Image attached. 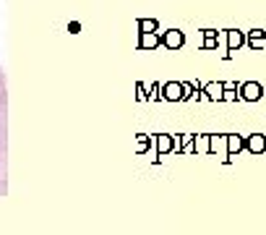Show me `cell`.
I'll return each mask as SVG.
<instances>
[{
    "mask_svg": "<svg viewBox=\"0 0 266 235\" xmlns=\"http://www.w3.org/2000/svg\"><path fill=\"white\" fill-rule=\"evenodd\" d=\"M8 194V84L0 68V196Z\"/></svg>",
    "mask_w": 266,
    "mask_h": 235,
    "instance_id": "obj_1",
    "label": "cell"
},
{
    "mask_svg": "<svg viewBox=\"0 0 266 235\" xmlns=\"http://www.w3.org/2000/svg\"><path fill=\"white\" fill-rule=\"evenodd\" d=\"M238 91H240V100H245V102H258L263 97V86L258 81H245V84H240Z\"/></svg>",
    "mask_w": 266,
    "mask_h": 235,
    "instance_id": "obj_2",
    "label": "cell"
},
{
    "mask_svg": "<svg viewBox=\"0 0 266 235\" xmlns=\"http://www.w3.org/2000/svg\"><path fill=\"white\" fill-rule=\"evenodd\" d=\"M245 149L253 154V157L266 154V133H250V136L245 138Z\"/></svg>",
    "mask_w": 266,
    "mask_h": 235,
    "instance_id": "obj_3",
    "label": "cell"
},
{
    "mask_svg": "<svg viewBox=\"0 0 266 235\" xmlns=\"http://www.w3.org/2000/svg\"><path fill=\"white\" fill-rule=\"evenodd\" d=\"M245 44L250 47V50H266V29H253V31H248L245 34Z\"/></svg>",
    "mask_w": 266,
    "mask_h": 235,
    "instance_id": "obj_4",
    "label": "cell"
},
{
    "mask_svg": "<svg viewBox=\"0 0 266 235\" xmlns=\"http://www.w3.org/2000/svg\"><path fill=\"white\" fill-rule=\"evenodd\" d=\"M227 44H230V53L235 55L245 44V31H238V29H230L227 31Z\"/></svg>",
    "mask_w": 266,
    "mask_h": 235,
    "instance_id": "obj_5",
    "label": "cell"
},
{
    "mask_svg": "<svg viewBox=\"0 0 266 235\" xmlns=\"http://www.w3.org/2000/svg\"><path fill=\"white\" fill-rule=\"evenodd\" d=\"M243 149H245V138L238 136V133H230V136H227V152H230V160H232V157H238Z\"/></svg>",
    "mask_w": 266,
    "mask_h": 235,
    "instance_id": "obj_6",
    "label": "cell"
},
{
    "mask_svg": "<svg viewBox=\"0 0 266 235\" xmlns=\"http://www.w3.org/2000/svg\"><path fill=\"white\" fill-rule=\"evenodd\" d=\"M206 91H209V97H211V100H222V94H225V86H222V84H211Z\"/></svg>",
    "mask_w": 266,
    "mask_h": 235,
    "instance_id": "obj_7",
    "label": "cell"
},
{
    "mask_svg": "<svg viewBox=\"0 0 266 235\" xmlns=\"http://www.w3.org/2000/svg\"><path fill=\"white\" fill-rule=\"evenodd\" d=\"M238 89H225V94H222V100H227V102H238L240 100V94H235Z\"/></svg>",
    "mask_w": 266,
    "mask_h": 235,
    "instance_id": "obj_8",
    "label": "cell"
},
{
    "mask_svg": "<svg viewBox=\"0 0 266 235\" xmlns=\"http://www.w3.org/2000/svg\"><path fill=\"white\" fill-rule=\"evenodd\" d=\"M225 144H227V138H211V149H214V152H222Z\"/></svg>",
    "mask_w": 266,
    "mask_h": 235,
    "instance_id": "obj_9",
    "label": "cell"
}]
</instances>
